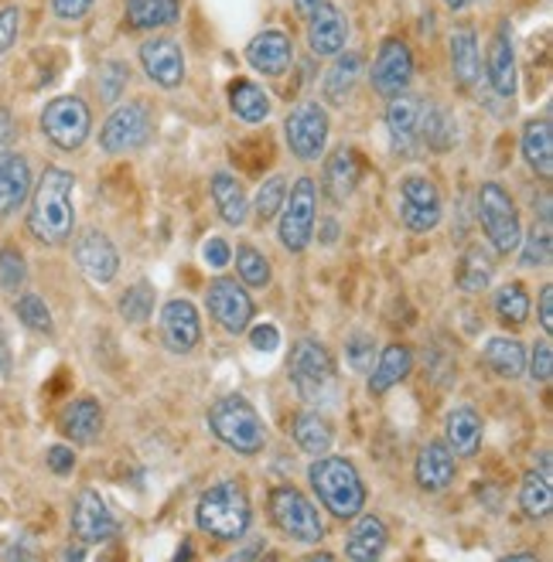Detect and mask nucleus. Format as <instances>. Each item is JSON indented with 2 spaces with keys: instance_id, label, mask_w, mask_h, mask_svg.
I'll list each match as a JSON object with an SVG mask.
<instances>
[{
  "instance_id": "1",
  "label": "nucleus",
  "mask_w": 553,
  "mask_h": 562,
  "mask_svg": "<svg viewBox=\"0 0 553 562\" xmlns=\"http://www.w3.org/2000/svg\"><path fill=\"white\" fill-rule=\"evenodd\" d=\"M76 175L65 168H45L42 181L35 184L27 212V233L42 246H62L73 239L76 209H73Z\"/></svg>"
},
{
  "instance_id": "2",
  "label": "nucleus",
  "mask_w": 553,
  "mask_h": 562,
  "mask_svg": "<svg viewBox=\"0 0 553 562\" xmlns=\"http://www.w3.org/2000/svg\"><path fill=\"white\" fill-rule=\"evenodd\" d=\"M308 481L324 512H332L335 518H355L366 508V484L352 460L345 457H332V453L314 457Z\"/></svg>"
},
{
  "instance_id": "3",
  "label": "nucleus",
  "mask_w": 553,
  "mask_h": 562,
  "mask_svg": "<svg viewBox=\"0 0 553 562\" xmlns=\"http://www.w3.org/2000/svg\"><path fill=\"white\" fill-rule=\"evenodd\" d=\"M253 521V508L246 498V487L240 481H222L209 487L199 505H195V525L199 532L219 542H240Z\"/></svg>"
},
{
  "instance_id": "4",
  "label": "nucleus",
  "mask_w": 553,
  "mask_h": 562,
  "mask_svg": "<svg viewBox=\"0 0 553 562\" xmlns=\"http://www.w3.org/2000/svg\"><path fill=\"white\" fill-rule=\"evenodd\" d=\"M209 429L219 443L236 450L240 457H256L267 447V426L253 409V403H246L243 395H222L219 403H212Z\"/></svg>"
},
{
  "instance_id": "5",
  "label": "nucleus",
  "mask_w": 553,
  "mask_h": 562,
  "mask_svg": "<svg viewBox=\"0 0 553 562\" xmlns=\"http://www.w3.org/2000/svg\"><path fill=\"white\" fill-rule=\"evenodd\" d=\"M287 372H290V382H295L298 395L311 406L324 403L335 389V361L318 338H298L295 341Z\"/></svg>"
},
{
  "instance_id": "6",
  "label": "nucleus",
  "mask_w": 553,
  "mask_h": 562,
  "mask_svg": "<svg viewBox=\"0 0 553 562\" xmlns=\"http://www.w3.org/2000/svg\"><path fill=\"white\" fill-rule=\"evenodd\" d=\"M478 222H482L485 236H489V243L496 246L499 256H509V252L519 249L523 225H519L516 202L499 181H485L478 188Z\"/></svg>"
},
{
  "instance_id": "7",
  "label": "nucleus",
  "mask_w": 553,
  "mask_h": 562,
  "mask_svg": "<svg viewBox=\"0 0 553 562\" xmlns=\"http://www.w3.org/2000/svg\"><path fill=\"white\" fill-rule=\"evenodd\" d=\"M314 222H318V181L298 178L280 209V228H277L280 246L287 252H305L314 236Z\"/></svg>"
},
{
  "instance_id": "8",
  "label": "nucleus",
  "mask_w": 553,
  "mask_h": 562,
  "mask_svg": "<svg viewBox=\"0 0 553 562\" xmlns=\"http://www.w3.org/2000/svg\"><path fill=\"white\" fill-rule=\"evenodd\" d=\"M270 518L287 539H295L301 546H318L324 539V525L318 518V508L290 484H280L270 491Z\"/></svg>"
},
{
  "instance_id": "9",
  "label": "nucleus",
  "mask_w": 553,
  "mask_h": 562,
  "mask_svg": "<svg viewBox=\"0 0 553 562\" xmlns=\"http://www.w3.org/2000/svg\"><path fill=\"white\" fill-rule=\"evenodd\" d=\"M42 130L58 150H79L89 140V130H92L89 106L79 95H58L42 113Z\"/></svg>"
},
{
  "instance_id": "10",
  "label": "nucleus",
  "mask_w": 553,
  "mask_h": 562,
  "mask_svg": "<svg viewBox=\"0 0 553 562\" xmlns=\"http://www.w3.org/2000/svg\"><path fill=\"white\" fill-rule=\"evenodd\" d=\"M284 137L298 160H318L324 154V144H329V113H324L321 103H311V99L298 103L284 120Z\"/></svg>"
},
{
  "instance_id": "11",
  "label": "nucleus",
  "mask_w": 553,
  "mask_h": 562,
  "mask_svg": "<svg viewBox=\"0 0 553 562\" xmlns=\"http://www.w3.org/2000/svg\"><path fill=\"white\" fill-rule=\"evenodd\" d=\"M441 215H444L441 191L431 178L410 175L400 181V222L410 228V233H417V236L434 233L441 225Z\"/></svg>"
},
{
  "instance_id": "12",
  "label": "nucleus",
  "mask_w": 553,
  "mask_h": 562,
  "mask_svg": "<svg viewBox=\"0 0 553 562\" xmlns=\"http://www.w3.org/2000/svg\"><path fill=\"white\" fill-rule=\"evenodd\" d=\"M151 130H154V120L144 103H123L103 123L100 147L107 154H134L151 140Z\"/></svg>"
},
{
  "instance_id": "13",
  "label": "nucleus",
  "mask_w": 553,
  "mask_h": 562,
  "mask_svg": "<svg viewBox=\"0 0 553 562\" xmlns=\"http://www.w3.org/2000/svg\"><path fill=\"white\" fill-rule=\"evenodd\" d=\"M206 301H209V314L219 321L222 330H230V335H243V330H250L256 307H253V296L246 293L243 283H236L233 277H219L209 283Z\"/></svg>"
},
{
  "instance_id": "14",
  "label": "nucleus",
  "mask_w": 553,
  "mask_h": 562,
  "mask_svg": "<svg viewBox=\"0 0 553 562\" xmlns=\"http://www.w3.org/2000/svg\"><path fill=\"white\" fill-rule=\"evenodd\" d=\"M373 89L383 95V99H394L400 92L410 89L413 82V52L407 42L400 38H386L376 52V61H373Z\"/></svg>"
},
{
  "instance_id": "15",
  "label": "nucleus",
  "mask_w": 553,
  "mask_h": 562,
  "mask_svg": "<svg viewBox=\"0 0 553 562\" xmlns=\"http://www.w3.org/2000/svg\"><path fill=\"white\" fill-rule=\"evenodd\" d=\"M73 536L82 546H103L117 536V521L100 498V491L82 487L73 502Z\"/></svg>"
},
{
  "instance_id": "16",
  "label": "nucleus",
  "mask_w": 553,
  "mask_h": 562,
  "mask_svg": "<svg viewBox=\"0 0 553 562\" xmlns=\"http://www.w3.org/2000/svg\"><path fill=\"white\" fill-rule=\"evenodd\" d=\"M76 262L79 270L92 280V283H113L120 273V252L113 246V239L100 228H82L79 239H76Z\"/></svg>"
},
{
  "instance_id": "17",
  "label": "nucleus",
  "mask_w": 553,
  "mask_h": 562,
  "mask_svg": "<svg viewBox=\"0 0 553 562\" xmlns=\"http://www.w3.org/2000/svg\"><path fill=\"white\" fill-rule=\"evenodd\" d=\"M161 341L175 355H188L195 345L202 341V321L191 301H168L161 307Z\"/></svg>"
},
{
  "instance_id": "18",
  "label": "nucleus",
  "mask_w": 553,
  "mask_h": 562,
  "mask_svg": "<svg viewBox=\"0 0 553 562\" xmlns=\"http://www.w3.org/2000/svg\"><path fill=\"white\" fill-rule=\"evenodd\" d=\"M349 45V21L335 4H321L308 14V48L318 58H335Z\"/></svg>"
},
{
  "instance_id": "19",
  "label": "nucleus",
  "mask_w": 553,
  "mask_h": 562,
  "mask_svg": "<svg viewBox=\"0 0 553 562\" xmlns=\"http://www.w3.org/2000/svg\"><path fill=\"white\" fill-rule=\"evenodd\" d=\"M246 61H250L253 72L277 79L290 69V65H295V42H290V35H284V31H277V27L259 31V35L250 38V45H246Z\"/></svg>"
},
{
  "instance_id": "20",
  "label": "nucleus",
  "mask_w": 553,
  "mask_h": 562,
  "mask_svg": "<svg viewBox=\"0 0 553 562\" xmlns=\"http://www.w3.org/2000/svg\"><path fill=\"white\" fill-rule=\"evenodd\" d=\"M141 65L154 86L178 89L185 82V55L181 45L172 38H151L141 45Z\"/></svg>"
},
{
  "instance_id": "21",
  "label": "nucleus",
  "mask_w": 553,
  "mask_h": 562,
  "mask_svg": "<svg viewBox=\"0 0 553 562\" xmlns=\"http://www.w3.org/2000/svg\"><path fill=\"white\" fill-rule=\"evenodd\" d=\"M420 116H424V103L417 95H394L386 106V130H389V140H394V150L410 157L413 147L420 144Z\"/></svg>"
},
{
  "instance_id": "22",
  "label": "nucleus",
  "mask_w": 553,
  "mask_h": 562,
  "mask_svg": "<svg viewBox=\"0 0 553 562\" xmlns=\"http://www.w3.org/2000/svg\"><path fill=\"white\" fill-rule=\"evenodd\" d=\"M454 474H458V460H454L451 447L444 440H431L420 447L417 453V468H413V477H417V487L420 491H444L454 484Z\"/></svg>"
},
{
  "instance_id": "23",
  "label": "nucleus",
  "mask_w": 553,
  "mask_h": 562,
  "mask_svg": "<svg viewBox=\"0 0 553 562\" xmlns=\"http://www.w3.org/2000/svg\"><path fill=\"white\" fill-rule=\"evenodd\" d=\"M363 181V160L352 147H339L329 160H324V178L321 188L329 194L332 205H345Z\"/></svg>"
},
{
  "instance_id": "24",
  "label": "nucleus",
  "mask_w": 553,
  "mask_h": 562,
  "mask_svg": "<svg viewBox=\"0 0 553 562\" xmlns=\"http://www.w3.org/2000/svg\"><path fill=\"white\" fill-rule=\"evenodd\" d=\"M485 72H489V86L496 95L512 99L516 95V48H512V31L502 21L489 42V55H485Z\"/></svg>"
},
{
  "instance_id": "25",
  "label": "nucleus",
  "mask_w": 553,
  "mask_h": 562,
  "mask_svg": "<svg viewBox=\"0 0 553 562\" xmlns=\"http://www.w3.org/2000/svg\"><path fill=\"white\" fill-rule=\"evenodd\" d=\"M389 546V532H386V525L379 515H355V525H352V532L345 539V555L352 562H373L386 552Z\"/></svg>"
},
{
  "instance_id": "26",
  "label": "nucleus",
  "mask_w": 553,
  "mask_h": 562,
  "mask_svg": "<svg viewBox=\"0 0 553 562\" xmlns=\"http://www.w3.org/2000/svg\"><path fill=\"white\" fill-rule=\"evenodd\" d=\"M58 426H62V434L69 437L73 443L89 447V443L100 440V434H103V409H100V403H96V400L82 395V400L65 406Z\"/></svg>"
},
{
  "instance_id": "27",
  "label": "nucleus",
  "mask_w": 553,
  "mask_h": 562,
  "mask_svg": "<svg viewBox=\"0 0 553 562\" xmlns=\"http://www.w3.org/2000/svg\"><path fill=\"white\" fill-rule=\"evenodd\" d=\"M31 191V168L21 154H0V218L14 215Z\"/></svg>"
},
{
  "instance_id": "28",
  "label": "nucleus",
  "mask_w": 553,
  "mask_h": 562,
  "mask_svg": "<svg viewBox=\"0 0 553 562\" xmlns=\"http://www.w3.org/2000/svg\"><path fill=\"white\" fill-rule=\"evenodd\" d=\"M482 434H485L482 416L472 406L451 409L444 419V443L451 447L454 457H475L482 447Z\"/></svg>"
},
{
  "instance_id": "29",
  "label": "nucleus",
  "mask_w": 553,
  "mask_h": 562,
  "mask_svg": "<svg viewBox=\"0 0 553 562\" xmlns=\"http://www.w3.org/2000/svg\"><path fill=\"white\" fill-rule=\"evenodd\" d=\"M209 191H212V202H215V212H219L222 222L246 225V218H250V198H246V191H243L236 175L215 171L212 181H209Z\"/></svg>"
},
{
  "instance_id": "30",
  "label": "nucleus",
  "mask_w": 553,
  "mask_h": 562,
  "mask_svg": "<svg viewBox=\"0 0 553 562\" xmlns=\"http://www.w3.org/2000/svg\"><path fill=\"white\" fill-rule=\"evenodd\" d=\"M451 72L454 82L462 89H475L482 79V58H478V38L472 27H458L451 31Z\"/></svg>"
},
{
  "instance_id": "31",
  "label": "nucleus",
  "mask_w": 553,
  "mask_h": 562,
  "mask_svg": "<svg viewBox=\"0 0 553 562\" xmlns=\"http://www.w3.org/2000/svg\"><path fill=\"white\" fill-rule=\"evenodd\" d=\"M413 369V351L407 345H386L376 369H369V392L386 395L394 385H400Z\"/></svg>"
},
{
  "instance_id": "32",
  "label": "nucleus",
  "mask_w": 553,
  "mask_h": 562,
  "mask_svg": "<svg viewBox=\"0 0 553 562\" xmlns=\"http://www.w3.org/2000/svg\"><path fill=\"white\" fill-rule=\"evenodd\" d=\"M523 157L530 164V171H537L543 181L553 178V130H550V116L530 120L523 130Z\"/></svg>"
},
{
  "instance_id": "33",
  "label": "nucleus",
  "mask_w": 553,
  "mask_h": 562,
  "mask_svg": "<svg viewBox=\"0 0 553 562\" xmlns=\"http://www.w3.org/2000/svg\"><path fill=\"white\" fill-rule=\"evenodd\" d=\"M363 76V55L360 52H345L335 58V65L329 69V76H324L321 82V95H324V103H332V106H345V99L352 95L355 82H360Z\"/></svg>"
},
{
  "instance_id": "34",
  "label": "nucleus",
  "mask_w": 553,
  "mask_h": 562,
  "mask_svg": "<svg viewBox=\"0 0 553 562\" xmlns=\"http://www.w3.org/2000/svg\"><path fill=\"white\" fill-rule=\"evenodd\" d=\"M485 369L496 372L499 379H519L527 372V348L519 345L516 338H489L482 351Z\"/></svg>"
},
{
  "instance_id": "35",
  "label": "nucleus",
  "mask_w": 553,
  "mask_h": 562,
  "mask_svg": "<svg viewBox=\"0 0 553 562\" xmlns=\"http://www.w3.org/2000/svg\"><path fill=\"white\" fill-rule=\"evenodd\" d=\"M519 508L527 518H550L553 512V487H550V460L543 453V468L527 471L519 484Z\"/></svg>"
},
{
  "instance_id": "36",
  "label": "nucleus",
  "mask_w": 553,
  "mask_h": 562,
  "mask_svg": "<svg viewBox=\"0 0 553 562\" xmlns=\"http://www.w3.org/2000/svg\"><path fill=\"white\" fill-rule=\"evenodd\" d=\"M181 18V0H126V21L137 31L168 27Z\"/></svg>"
},
{
  "instance_id": "37",
  "label": "nucleus",
  "mask_w": 553,
  "mask_h": 562,
  "mask_svg": "<svg viewBox=\"0 0 553 562\" xmlns=\"http://www.w3.org/2000/svg\"><path fill=\"white\" fill-rule=\"evenodd\" d=\"M230 110L243 120V123H264L274 110L270 95L264 92V86H256L250 79H236L230 86Z\"/></svg>"
},
{
  "instance_id": "38",
  "label": "nucleus",
  "mask_w": 553,
  "mask_h": 562,
  "mask_svg": "<svg viewBox=\"0 0 553 562\" xmlns=\"http://www.w3.org/2000/svg\"><path fill=\"white\" fill-rule=\"evenodd\" d=\"M420 140H424L434 154H447L458 140V120L444 106H431L420 116Z\"/></svg>"
},
{
  "instance_id": "39",
  "label": "nucleus",
  "mask_w": 553,
  "mask_h": 562,
  "mask_svg": "<svg viewBox=\"0 0 553 562\" xmlns=\"http://www.w3.org/2000/svg\"><path fill=\"white\" fill-rule=\"evenodd\" d=\"M295 440L298 447L308 453V457H321L332 450V440H335V429L332 423L324 419L321 413H301L295 419Z\"/></svg>"
},
{
  "instance_id": "40",
  "label": "nucleus",
  "mask_w": 553,
  "mask_h": 562,
  "mask_svg": "<svg viewBox=\"0 0 553 562\" xmlns=\"http://www.w3.org/2000/svg\"><path fill=\"white\" fill-rule=\"evenodd\" d=\"M493 273H496V267H493V259L482 252V246H468L458 262V286L465 293H482L493 283Z\"/></svg>"
},
{
  "instance_id": "41",
  "label": "nucleus",
  "mask_w": 553,
  "mask_h": 562,
  "mask_svg": "<svg viewBox=\"0 0 553 562\" xmlns=\"http://www.w3.org/2000/svg\"><path fill=\"white\" fill-rule=\"evenodd\" d=\"M236 273H240V280L246 283V286H253V290H264V286H270V280H274V270H270V259L259 252L256 246H240L236 249Z\"/></svg>"
},
{
  "instance_id": "42",
  "label": "nucleus",
  "mask_w": 553,
  "mask_h": 562,
  "mask_svg": "<svg viewBox=\"0 0 553 562\" xmlns=\"http://www.w3.org/2000/svg\"><path fill=\"white\" fill-rule=\"evenodd\" d=\"M496 314L502 324H527L530 321V293L523 283H506L499 293H496Z\"/></svg>"
},
{
  "instance_id": "43",
  "label": "nucleus",
  "mask_w": 553,
  "mask_h": 562,
  "mask_svg": "<svg viewBox=\"0 0 553 562\" xmlns=\"http://www.w3.org/2000/svg\"><path fill=\"white\" fill-rule=\"evenodd\" d=\"M154 314V286L147 280H137L134 286H126L120 296V317L126 324H144Z\"/></svg>"
},
{
  "instance_id": "44",
  "label": "nucleus",
  "mask_w": 553,
  "mask_h": 562,
  "mask_svg": "<svg viewBox=\"0 0 553 562\" xmlns=\"http://www.w3.org/2000/svg\"><path fill=\"white\" fill-rule=\"evenodd\" d=\"M284 198H287V178H284V175H274V178H267L264 184H259V191H256V202H253V212H256V218H259V222H270V218H277V215H280V209H284Z\"/></svg>"
},
{
  "instance_id": "45",
  "label": "nucleus",
  "mask_w": 553,
  "mask_h": 562,
  "mask_svg": "<svg viewBox=\"0 0 553 562\" xmlns=\"http://www.w3.org/2000/svg\"><path fill=\"white\" fill-rule=\"evenodd\" d=\"M519 267H527V270H537V267H546L550 262V249H553V243H550V225L543 222L540 228L533 225V233L527 236V239H519Z\"/></svg>"
},
{
  "instance_id": "46",
  "label": "nucleus",
  "mask_w": 553,
  "mask_h": 562,
  "mask_svg": "<svg viewBox=\"0 0 553 562\" xmlns=\"http://www.w3.org/2000/svg\"><path fill=\"white\" fill-rule=\"evenodd\" d=\"M27 280V267H24V256L14 246L0 249V286L8 293H18Z\"/></svg>"
},
{
  "instance_id": "47",
  "label": "nucleus",
  "mask_w": 553,
  "mask_h": 562,
  "mask_svg": "<svg viewBox=\"0 0 553 562\" xmlns=\"http://www.w3.org/2000/svg\"><path fill=\"white\" fill-rule=\"evenodd\" d=\"M14 311H18V317L31 327V330H52V314H48V307H45V301L38 293H24V296H18V304H14Z\"/></svg>"
},
{
  "instance_id": "48",
  "label": "nucleus",
  "mask_w": 553,
  "mask_h": 562,
  "mask_svg": "<svg viewBox=\"0 0 553 562\" xmlns=\"http://www.w3.org/2000/svg\"><path fill=\"white\" fill-rule=\"evenodd\" d=\"M345 355H349V366L355 369V372H369L373 369V355H376V341L369 338V335H352L349 341H345Z\"/></svg>"
},
{
  "instance_id": "49",
  "label": "nucleus",
  "mask_w": 553,
  "mask_h": 562,
  "mask_svg": "<svg viewBox=\"0 0 553 562\" xmlns=\"http://www.w3.org/2000/svg\"><path fill=\"white\" fill-rule=\"evenodd\" d=\"M527 366H530L533 382H550V375H553V348H550V341H540L533 348V355L527 358Z\"/></svg>"
},
{
  "instance_id": "50",
  "label": "nucleus",
  "mask_w": 553,
  "mask_h": 562,
  "mask_svg": "<svg viewBox=\"0 0 553 562\" xmlns=\"http://www.w3.org/2000/svg\"><path fill=\"white\" fill-rule=\"evenodd\" d=\"M126 82V65H120V61H107L103 65V76H100V92H103V99L107 103H117L120 99V86Z\"/></svg>"
},
{
  "instance_id": "51",
  "label": "nucleus",
  "mask_w": 553,
  "mask_h": 562,
  "mask_svg": "<svg viewBox=\"0 0 553 562\" xmlns=\"http://www.w3.org/2000/svg\"><path fill=\"white\" fill-rule=\"evenodd\" d=\"M21 31V11L18 8H0V55H8L18 42Z\"/></svg>"
},
{
  "instance_id": "52",
  "label": "nucleus",
  "mask_w": 553,
  "mask_h": 562,
  "mask_svg": "<svg viewBox=\"0 0 553 562\" xmlns=\"http://www.w3.org/2000/svg\"><path fill=\"white\" fill-rule=\"evenodd\" d=\"M250 345H253L256 351L270 355V351H277V348H280V330H277V327H274L270 321L256 324V327L250 330Z\"/></svg>"
},
{
  "instance_id": "53",
  "label": "nucleus",
  "mask_w": 553,
  "mask_h": 562,
  "mask_svg": "<svg viewBox=\"0 0 553 562\" xmlns=\"http://www.w3.org/2000/svg\"><path fill=\"white\" fill-rule=\"evenodd\" d=\"M45 464L52 468V474H73V468H76V450L73 447H65V443H55V447H48V453H45Z\"/></svg>"
},
{
  "instance_id": "54",
  "label": "nucleus",
  "mask_w": 553,
  "mask_h": 562,
  "mask_svg": "<svg viewBox=\"0 0 553 562\" xmlns=\"http://www.w3.org/2000/svg\"><path fill=\"white\" fill-rule=\"evenodd\" d=\"M202 259L209 262L212 270H225V267H230V259H233V249H230V243H225V239L212 236V239L202 246Z\"/></svg>"
},
{
  "instance_id": "55",
  "label": "nucleus",
  "mask_w": 553,
  "mask_h": 562,
  "mask_svg": "<svg viewBox=\"0 0 553 562\" xmlns=\"http://www.w3.org/2000/svg\"><path fill=\"white\" fill-rule=\"evenodd\" d=\"M92 4H96V0H52V11L62 21H79V18H86L92 11Z\"/></svg>"
},
{
  "instance_id": "56",
  "label": "nucleus",
  "mask_w": 553,
  "mask_h": 562,
  "mask_svg": "<svg viewBox=\"0 0 553 562\" xmlns=\"http://www.w3.org/2000/svg\"><path fill=\"white\" fill-rule=\"evenodd\" d=\"M540 327L546 330H553V286L546 283L543 290H540Z\"/></svg>"
},
{
  "instance_id": "57",
  "label": "nucleus",
  "mask_w": 553,
  "mask_h": 562,
  "mask_svg": "<svg viewBox=\"0 0 553 562\" xmlns=\"http://www.w3.org/2000/svg\"><path fill=\"white\" fill-rule=\"evenodd\" d=\"M11 137H14V120L8 110H0V147H8Z\"/></svg>"
},
{
  "instance_id": "58",
  "label": "nucleus",
  "mask_w": 553,
  "mask_h": 562,
  "mask_svg": "<svg viewBox=\"0 0 553 562\" xmlns=\"http://www.w3.org/2000/svg\"><path fill=\"white\" fill-rule=\"evenodd\" d=\"M8 375H11V351L4 341H0V379H8Z\"/></svg>"
},
{
  "instance_id": "59",
  "label": "nucleus",
  "mask_w": 553,
  "mask_h": 562,
  "mask_svg": "<svg viewBox=\"0 0 553 562\" xmlns=\"http://www.w3.org/2000/svg\"><path fill=\"white\" fill-rule=\"evenodd\" d=\"M441 4H444L447 11H465V8L472 4V0H441Z\"/></svg>"
},
{
  "instance_id": "60",
  "label": "nucleus",
  "mask_w": 553,
  "mask_h": 562,
  "mask_svg": "<svg viewBox=\"0 0 553 562\" xmlns=\"http://www.w3.org/2000/svg\"><path fill=\"white\" fill-rule=\"evenodd\" d=\"M318 4H321V0H298V11H301V14H311Z\"/></svg>"
},
{
  "instance_id": "61",
  "label": "nucleus",
  "mask_w": 553,
  "mask_h": 562,
  "mask_svg": "<svg viewBox=\"0 0 553 562\" xmlns=\"http://www.w3.org/2000/svg\"><path fill=\"white\" fill-rule=\"evenodd\" d=\"M62 555H65V559H82L86 552H82V549H69V552H62Z\"/></svg>"
},
{
  "instance_id": "62",
  "label": "nucleus",
  "mask_w": 553,
  "mask_h": 562,
  "mask_svg": "<svg viewBox=\"0 0 553 562\" xmlns=\"http://www.w3.org/2000/svg\"><path fill=\"white\" fill-rule=\"evenodd\" d=\"M506 559H537V552H512V555H506Z\"/></svg>"
},
{
  "instance_id": "63",
  "label": "nucleus",
  "mask_w": 553,
  "mask_h": 562,
  "mask_svg": "<svg viewBox=\"0 0 553 562\" xmlns=\"http://www.w3.org/2000/svg\"><path fill=\"white\" fill-rule=\"evenodd\" d=\"M478 4H485V0H478Z\"/></svg>"
}]
</instances>
